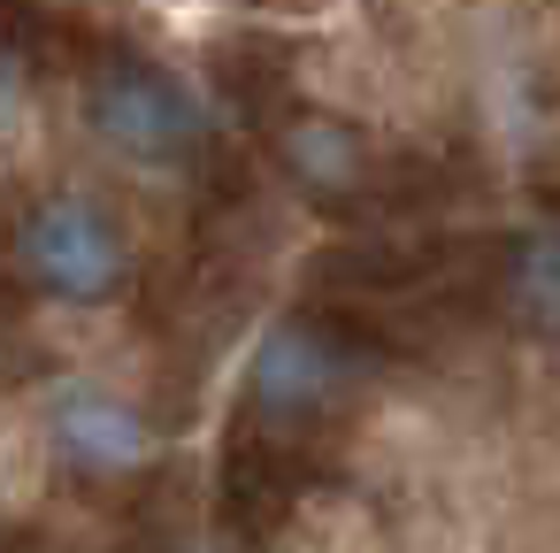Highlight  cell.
Returning <instances> with one entry per match:
<instances>
[{"mask_svg":"<svg viewBox=\"0 0 560 553\" xmlns=\"http://www.w3.org/2000/svg\"><path fill=\"white\" fill-rule=\"evenodd\" d=\"M330 392H338V354H330L315 331L284 323V331L261 338V354H254V407H261V415L307 423L315 407H330Z\"/></svg>","mask_w":560,"mask_h":553,"instance_id":"277c9868","label":"cell"},{"mask_svg":"<svg viewBox=\"0 0 560 553\" xmlns=\"http://www.w3.org/2000/svg\"><path fill=\"white\" fill-rule=\"evenodd\" d=\"M85 124H93V139H101L108 154H124V162H139V170H170V162H185L192 139H200V116H192V101L177 93V78L147 70V62L101 70L93 93H85Z\"/></svg>","mask_w":560,"mask_h":553,"instance_id":"7a4b0ae2","label":"cell"},{"mask_svg":"<svg viewBox=\"0 0 560 553\" xmlns=\"http://www.w3.org/2000/svg\"><path fill=\"white\" fill-rule=\"evenodd\" d=\"M284 162H292L307 185H353L361 147H353L346 124H330V116H300V124L284 131Z\"/></svg>","mask_w":560,"mask_h":553,"instance_id":"5b68a950","label":"cell"},{"mask_svg":"<svg viewBox=\"0 0 560 553\" xmlns=\"http://www.w3.org/2000/svg\"><path fill=\"white\" fill-rule=\"evenodd\" d=\"M514 308L529 323H560V239H529L514 254Z\"/></svg>","mask_w":560,"mask_h":553,"instance_id":"8992f818","label":"cell"},{"mask_svg":"<svg viewBox=\"0 0 560 553\" xmlns=\"http://www.w3.org/2000/svg\"><path fill=\"white\" fill-rule=\"evenodd\" d=\"M55 446L62 461H78L85 476H124L154 453L147 438V415L124 407L116 392H93V384H62L55 392Z\"/></svg>","mask_w":560,"mask_h":553,"instance_id":"3957f363","label":"cell"},{"mask_svg":"<svg viewBox=\"0 0 560 553\" xmlns=\"http://www.w3.org/2000/svg\"><path fill=\"white\" fill-rule=\"evenodd\" d=\"M16 262H24V277H32L39 292H55V300H108V292L124 285V269H131V246H124V231H116L93 200L55 193V200H39V208L24 216Z\"/></svg>","mask_w":560,"mask_h":553,"instance_id":"6da1fadb","label":"cell"},{"mask_svg":"<svg viewBox=\"0 0 560 553\" xmlns=\"http://www.w3.org/2000/svg\"><path fill=\"white\" fill-rule=\"evenodd\" d=\"M16 116H24V70H16L9 47H0V131H16Z\"/></svg>","mask_w":560,"mask_h":553,"instance_id":"52a82bcc","label":"cell"}]
</instances>
